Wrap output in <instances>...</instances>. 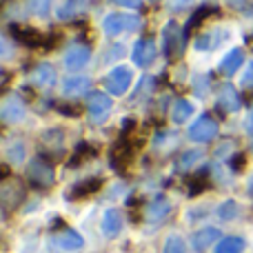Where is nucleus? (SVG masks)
Segmentation results:
<instances>
[{
    "label": "nucleus",
    "mask_w": 253,
    "mask_h": 253,
    "mask_svg": "<svg viewBox=\"0 0 253 253\" xmlns=\"http://www.w3.org/2000/svg\"><path fill=\"white\" fill-rule=\"evenodd\" d=\"M215 135H218V120L211 116H202L189 126V138L196 142H209Z\"/></svg>",
    "instance_id": "3"
},
{
    "label": "nucleus",
    "mask_w": 253,
    "mask_h": 253,
    "mask_svg": "<svg viewBox=\"0 0 253 253\" xmlns=\"http://www.w3.org/2000/svg\"><path fill=\"white\" fill-rule=\"evenodd\" d=\"M165 253H187L184 249V242L180 236H169L165 242Z\"/></svg>",
    "instance_id": "24"
},
{
    "label": "nucleus",
    "mask_w": 253,
    "mask_h": 253,
    "mask_svg": "<svg viewBox=\"0 0 253 253\" xmlns=\"http://www.w3.org/2000/svg\"><path fill=\"white\" fill-rule=\"evenodd\" d=\"M102 187V180L100 178H91V180H83V182L74 184L69 191V198L71 200H78V198H87V196H93L98 193Z\"/></svg>",
    "instance_id": "11"
},
{
    "label": "nucleus",
    "mask_w": 253,
    "mask_h": 253,
    "mask_svg": "<svg viewBox=\"0 0 253 253\" xmlns=\"http://www.w3.org/2000/svg\"><path fill=\"white\" fill-rule=\"evenodd\" d=\"M7 156H9V160L20 162L22 158H25V147H22V144H11V147L7 149Z\"/></svg>",
    "instance_id": "30"
},
{
    "label": "nucleus",
    "mask_w": 253,
    "mask_h": 253,
    "mask_svg": "<svg viewBox=\"0 0 253 253\" xmlns=\"http://www.w3.org/2000/svg\"><path fill=\"white\" fill-rule=\"evenodd\" d=\"M205 187H207V175H198V178H193L191 182H189V196H198Z\"/></svg>",
    "instance_id": "29"
},
{
    "label": "nucleus",
    "mask_w": 253,
    "mask_h": 253,
    "mask_svg": "<svg viewBox=\"0 0 253 253\" xmlns=\"http://www.w3.org/2000/svg\"><path fill=\"white\" fill-rule=\"evenodd\" d=\"M169 209H171V205H169V200L167 198H156V200L149 205V211H147V218L151 220V222H158V220H162L167 213H169Z\"/></svg>",
    "instance_id": "19"
},
{
    "label": "nucleus",
    "mask_w": 253,
    "mask_h": 253,
    "mask_svg": "<svg viewBox=\"0 0 253 253\" xmlns=\"http://www.w3.org/2000/svg\"><path fill=\"white\" fill-rule=\"evenodd\" d=\"M193 114V105L189 100H178L173 105V123H187Z\"/></svg>",
    "instance_id": "22"
},
{
    "label": "nucleus",
    "mask_w": 253,
    "mask_h": 253,
    "mask_svg": "<svg viewBox=\"0 0 253 253\" xmlns=\"http://www.w3.org/2000/svg\"><path fill=\"white\" fill-rule=\"evenodd\" d=\"M184 38H187V36L180 31L175 20L165 25V29H162V51H165V56L169 58V60H173V58H178L180 53H182Z\"/></svg>",
    "instance_id": "1"
},
{
    "label": "nucleus",
    "mask_w": 253,
    "mask_h": 253,
    "mask_svg": "<svg viewBox=\"0 0 253 253\" xmlns=\"http://www.w3.org/2000/svg\"><path fill=\"white\" fill-rule=\"evenodd\" d=\"M218 102L227 111H238L240 109V96L231 84H220L218 87Z\"/></svg>",
    "instance_id": "14"
},
{
    "label": "nucleus",
    "mask_w": 253,
    "mask_h": 253,
    "mask_svg": "<svg viewBox=\"0 0 253 253\" xmlns=\"http://www.w3.org/2000/svg\"><path fill=\"white\" fill-rule=\"evenodd\" d=\"M213 11H215L213 7H200V9H198V11L191 16V20L187 22V27H184V36H189V34H191V29H193V27H198L202 20H205L207 16H209V13H213Z\"/></svg>",
    "instance_id": "23"
},
{
    "label": "nucleus",
    "mask_w": 253,
    "mask_h": 253,
    "mask_svg": "<svg viewBox=\"0 0 253 253\" xmlns=\"http://www.w3.org/2000/svg\"><path fill=\"white\" fill-rule=\"evenodd\" d=\"M138 25H140L138 16H126V13H111L102 22L105 34H109V36H118L123 31H133V29H138Z\"/></svg>",
    "instance_id": "4"
},
{
    "label": "nucleus",
    "mask_w": 253,
    "mask_h": 253,
    "mask_svg": "<svg viewBox=\"0 0 253 253\" xmlns=\"http://www.w3.org/2000/svg\"><path fill=\"white\" fill-rule=\"evenodd\" d=\"M116 4H120V7H126V9H138L140 4H142V0H114Z\"/></svg>",
    "instance_id": "31"
},
{
    "label": "nucleus",
    "mask_w": 253,
    "mask_h": 253,
    "mask_svg": "<svg viewBox=\"0 0 253 253\" xmlns=\"http://www.w3.org/2000/svg\"><path fill=\"white\" fill-rule=\"evenodd\" d=\"M89 156H96V151H93V149L89 147L87 142H80L78 147H76V153H74V160H71V165H78L83 158H89Z\"/></svg>",
    "instance_id": "25"
},
{
    "label": "nucleus",
    "mask_w": 253,
    "mask_h": 253,
    "mask_svg": "<svg viewBox=\"0 0 253 253\" xmlns=\"http://www.w3.org/2000/svg\"><path fill=\"white\" fill-rule=\"evenodd\" d=\"M242 165H245V156H242V153H238V156L233 158L231 167H233V169H236V171H240V169H242Z\"/></svg>",
    "instance_id": "33"
},
{
    "label": "nucleus",
    "mask_w": 253,
    "mask_h": 253,
    "mask_svg": "<svg viewBox=\"0 0 253 253\" xmlns=\"http://www.w3.org/2000/svg\"><path fill=\"white\" fill-rule=\"evenodd\" d=\"M83 245H84L83 238L76 231H62L58 236H53V240H51V247H56L58 251H65V253L83 249Z\"/></svg>",
    "instance_id": "7"
},
{
    "label": "nucleus",
    "mask_w": 253,
    "mask_h": 253,
    "mask_svg": "<svg viewBox=\"0 0 253 253\" xmlns=\"http://www.w3.org/2000/svg\"><path fill=\"white\" fill-rule=\"evenodd\" d=\"M120 229H123V213L118 209H109L102 218V233L107 238H116L120 233Z\"/></svg>",
    "instance_id": "13"
},
{
    "label": "nucleus",
    "mask_w": 253,
    "mask_h": 253,
    "mask_svg": "<svg viewBox=\"0 0 253 253\" xmlns=\"http://www.w3.org/2000/svg\"><path fill=\"white\" fill-rule=\"evenodd\" d=\"M218 215L222 220H231V218H236L238 215V205L233 200H229V202H224L222 207H220V211H218Z\"/></svg>",
    "instance_id": "27"
},
{
    "label": "nucleus",
    "mask_w": 253,
    "mask_h": 253,
    "mask_svg": "<svg viewBox=\"0 0 253 253\" xmlns=\"http://www.w3.org/2000/svg\"><path fill=\"white\" fill-rule=\"evenodd\" d=\"M193 0H173V9H184V7H189Z\"/></svg>",
    "instance_id": "35"
},
{
    "label": "nucleus",
    "mask_w": 253,
    "mask_h": 253,
    "mask_svg": "<svg viewBox=\"0 0 253 253\" xmlns=\"http://www.w3.org/2000/svg\"><path fill=\"white\" fill-rule=\"evenodd\" d=\"M89 87H91L89 78H67L62 91H65V96H83L89 91Z\"/></svg>",
    "instance_id": "18"
},
{
    "label": "nucleus",
    "mask_w": 253,
    "mask_h": 253,
    "mask_svg": "<svg viewBox=\"0 0 253 253\" xmlns=\"http://www.w3.org/2000/svg\"><path fill=\"white\" fill-rule=\"evenodd\" d=\"M27 175H29V182L38 189H47L53 184V167L47 160H42V158L31 162Z\"/></svg>",
    "instance_id": "2"
},
{
    "label": "nucleus",
    "mask_w": 253,
    "mask_h": 253,
    "mask_svg": "<svg viewBox=\"0 0 253 253\" xmlns=\"http://www.w3.org/2000/svg\"><path fill=\"white\" fill-rule=\"evenodd\" d=\"M111 109V100L107 98V93H91L89 96V114L93 116L96 123H100Z\"/></svg>",
    "instance_id": "10"
},
{
    "label": "nucleus",
    "mask_w": 253,
    "mask_h": 253,
    "mask_svg": "<svg viewBox=\"0 0 253 253\" xmlns=\"http://www.w3.org/2000/svg\"><path fill=\"white\" fill-rule=\"evenodd\" d=\"M131 78H133V74H131L129 67H116L105 78V87H107V91L114 93V96H125V91L131 84Z\"/></svg>",
    "instance_id": "5"
},
{
    "label": "nucleus",
    "mask_w": 253,
    "mask_h": 253,
    "mask_svg": "<svg viewBox=\"0 0 253 253\" xmlns=\"http://www.w3.org/2000/svg\"><path fill=\"white\" fill-rule=\"evenodd\" d=\"M245 251V240L242 238H224L215 247V253H242Z\"/></svg>",
    "instance_id": "21"
},
{
    "label": "nucleus",
    "mask_w": 253,
    "mask_h": 253,
    "mask_svg": "<svg viewBox=\"0 0 253 253\" xmlns=\"http://www.w3.org/2000/svg\"><path fill=\"white\" fill-rule=\"evenodd\" d=\"M89 58H91L89 47H84V44H74L65 56V65H67V69L76 71V69H83V67L89 62Z\"/></svg>",
    "instance_id": "8"
},
{
    "label": "nucleus",
    "mask_w": 253,
    "mask_h": 253,
    "mask_svg": "<svg viewBox=\"0 0 253 253\" xmlns=\"http://www.w3.org/2000/svg\"><path fill=\"white\" fill-rule=\"evenodd\" d=\"M135 126V120H131V118H126V120H123V135L125 133H129L131 129Z\"/></svg>",
    "instance_id": "34"
},
{
    "label": "nucleus",
    "mask_w": 253,
    "mask_h": 253,
    "mask_svg": "<svg viewBox=\"0 0 253 253\" xmlns=\"http://www.w3.org/2000/svg\"><path fill=\"white\" fill-rule=\"evenodd\" d=\"M89 9V0H65V2L58 7V18L60 20H69L76 18L80 13H84Z\"/></svg>",
    "instance_id": "12"
},
{
    "label": "nucleus",
    "mask_w": 253,
    "mask_h": 253,
    "mask_svg": "<svg viewBox=\"0 0 253 253\" xmlns=\"http://www.w3.org/2000/svg\"><path fill=\"white\" fill-rule=\"evenodd\" d=\"M200 158H202L200 151H187V153H184V156L178 160V167H180V169H187V167H191L193 162H198Z\"/></svg>",
    "instance_id": "28"
},
{
    "label": "nucleus",
    "mask_w": 253,
    "mask_h": 253,
    "mask_svg": "<svg viewBox=\"0 0 253 253\" xmlns=\"http://www.w3.org/2000/svg\"><path fill=\"white\" fill-rule=\"evenodd\" d=\"M25 116V105H22V100L18 96H7L2 102V107H0V118L4 120V123H18V120Z\"/></svg>",
    "instance_id": "6"
},
{
    "label": "nucleus",
    "mask_w": 253,
    "mask_h": 253,
    "mask_svg": "<svg viewBox=\"0 0 253 253\" xmlns=\"http://www.w3.org/2000/svg\"><path fill=\"white\" fill-rule=\"evenodd\" d=\"M49 7H51V0H29V9L36 16H47Z\"/></svg>",
    "instance_id": "26"
},
{
    "label": "nucleus",
    "mask_w": 253,
    "mask_h": 253,
    "mask_svg": "<svg viewBox=\"0 0 253 253\" xmlns=\"http://www.w3.org/2000/svg\"><path fill=\"white\" fill-rule=\"evenodd\" d=\"M242 83H245V87H253V62H249V69H247Z\"/></svg>",
    "instance_id": "32"
},
{
    "label": "nucleus",
    "mask_w": 253,
    "mask_h": 253,
    "mask_svg": "<svg viewBox=\"0 0 253 253\" xmlns=\"http://www.w3.org/2000/svg\"><path fill=\"white\" fill-rule=\"evenodd\" d=\"M218 238H220V231H218V229H213V227L200 229V231L193 233V249H196L198 253L207 251L211 245H213V240H218Z\"/></svg>",
    "instance_id": "15"
},
{
    "label": "nucleus",
    "mask_w": 253,
    "mask_h": 253,
    "mask_svg": "<svg viewBox=\"0 0 253 253\" xmlns=\"http://www.w3.org/2000/svg\"><path fill=\"white\" fill-rule=\"evenodd\" d=\"M13 31H16L13 36H16L18 42L27 44V47H38V44L42 42V36L34 29H13Z\"/></svg>",
    "instance_id": "20"
},
{
    "label": "nucleus",
    "mask_w": 253,
    "mask_h": 253,
    "mask_svg": "<svg viewBox=\"0 0 253 253\" xmlns=\"http://www.w3.org/2000/svg\"><path fill=\"white\" fill-rule=\"evenodd\" d=\"M242 62H245V53H242L240 49H231V51L227 53V58L220 62V71H222L224 76H231L240 69Z\"/></svg>",
    "instance_id": "16"
},
{
    "label": "nucleus",
    "mask_w": 253,
    "mask_h": 253,
    "mask_svg": "<svg viewBox=\"0 0 253 253\" xmlns=\"http://www.w3.org/2000/svg\"><path fill=\"white\" fill-rule=\"evenodd\" d=\"M156 58V44L151 40H138L133 47V62L140 67H147Z\"/></svg>",
    "instance_id": "9"
},
{
    "label": "nucleus",
    "mask_w": 253,
    "mask_h": 253,
    "mask_svg": "<svg viewBox=\"0 0 253 253\" xmlns=\"http://www.w3.org/2000/svg\"><path fill=\"white\" fill-rule=\"evenodd\" d=\"M34 83L42 89L53 87V83H56V71H53V67L51 65H38L34 71Z\"/></svg>",
    "instance_id": "17"
}]
</instances>
